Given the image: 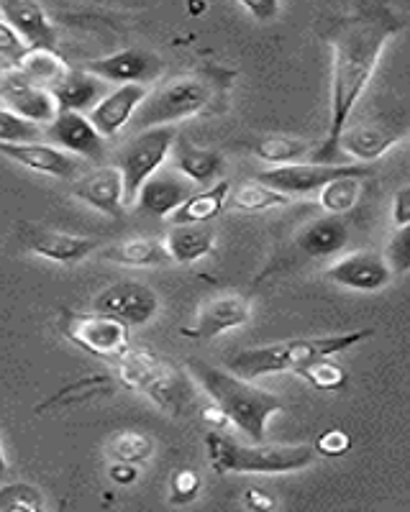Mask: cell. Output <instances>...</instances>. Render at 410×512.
Here are the masks:
<instances>
[{"instance_id":"12","label":"cell","mask_w":410,"mask_h":512,"mask_svg":"<svg viewBox=\"0 0 410 512\" xmlns=\"http://www.w3.org/2000/svg\"><path fill=\"white\" fill-rule=\"evenodd\" d=\"M47 139L72 157L88 159L93 164H103L106 159V139L98 134V128L85 113L57 111L47 126Z\"/></svg>"},{"instance_id":"8","label":"cell","mask_w":410,"mask_h":512,"mask_svg":"<svg viewBox=\"0 0 410 512\" xmlns=\"http://www.w3.org/2000/svg\"><path fill=\"white\" fill-rule=\"evenodd\" d=\"M344 175H359L367 177V167L362 164H280V167L264 169L259 172L257 182L272 187V190L282 192L287 198L293 195H311V192L321 190L326 182L336 180Z\"/></svg>"},{"instance_id":"43","label":"cell","mask_w":410,"mask_h":512,"mask_svg":"<svg viewBox=\"0 0 410 512\" xmlns=\"http://www.w3.org/2000/svg\"><path fill=\"white\" fill-rule=\"evenodd\" d=\"M111 479L116 484H121V487H129V484H134L136 479H139V469H136V464H126V461H113L111 466Z\"/></svg>"},{"instance_id":"34","label":"cell","mask_w":410,"mask_h":512,"mask_svg":"<svg viewBox=\"0 0 410 512\" xmlns=\"http://www.w3.org/2000/svg\"><path fill=\"white\" fill-rule=\"evenodd\" d=\"M44 497L34 484L11 482L0 484V512H41Z\"/></svg>"},{"instance_id":"36","label":"cell","mask_w":410,"mask_h":512,"mask_svg":"<svg viewBox=\"0 0 410 512\" xmlns=\"http://www.w3.org/2000/svg\"><path fill=\"white\" fill-rule=\"evenodd\" d=\"M200 474L193 469H177L170 479V502L172 505H190L200 495Z\"/></svg>"},{"instance_id":"28","label":"cell","mask_w":410,"mask_h":512,"mask_svg":"<svg viewBox=\"0 0 410 512\" xmlns=\"http://www.w3.org/2000/svg\"><path fill=\"white\" fill-rule=\"evenodd\" d=\"M106 259L126 264V267H162V264H172L167 251H164L162 239H154V236H136V239L111 246L106 251Z\"/></svg>"},{"instance_id":"40","label":"cell","mask_w":410,"mask_h":512,"mask_svg":"<svg viewBox=\"0 0 410 512\" xmlns=\"http://www.w3.org/2000/svg\"><path fill=\"white\" fill-rule=\"evenodd\" d=\"M277 500L270 495V492H264V489L257 487H249L244 492V507L246 510H254V512H270L275 510Z\"/></svg>"},{"instance_id":"38","label":"cell","mask_w":410,"mask_h":512,"mask_svg":"<svg viewBox=\"0 0 410 512\" xmlns=\"http://www.w3.org/2000/svg\"><path fill=\"white\" fill-rule=\"evenodd\" d=\"M349 448H352V438H349V433L334 428V431H326L321 438H318L313 451L321 456H328V459H339V456H344Z\"/></svg>"},{"instance_id":"22","label":"cell","mask_w":410,"mask_h":512,"mask_svg":"<svg viewBox=\"0 0 410 512\" xmlns=\"http://www.w3.org/2000/svg\"><path fill=\"white\" fill-rule=\"evenodd\" d=\"M164 251L175 264H193L208 256L216 246V231L208 223H172L164 233Z\"/></svg>"},{"instance_id":"14","label":"cell","mask_w":410,"mask_h":512,"mask_svg":"<svg viewBox=\"0 0 410 512\" xmlns=\"http://www.w3.org/2000/svg\"><path fill=\"white\" fill-rule=\"evenodd\" d=\"M408 128L400 123H364V126H346L339 136V152L352 162H375L387 149H393L400 139H405Z\"/></svg>"},{"instance_id":"23","label":"cell","mask_w":410,"mask_h":512,"mask_svg":"<svg viewBox=\"0 0 410 512\" xmlns=\"http://www.w3.org/2000/svg\"><path fill=\"white\" fill-rule=\"evenodd\" d=\"M52 98L57 103V111H77L85 113L106 95V82L95 77L88 70H72L54 85Z\"/></svg>"},{"instance_id":"6","label":"cell","mask_w":410,"mask_h":512,"mask_svg":"<svg viewBox=\"0 0 410 512\" xmlns=\"http://www.w3.org/2000/svg\"><path fill=\"white\" fill-rule=\"evenodd\" d=\"M59 331L62 336L95 359L111 361L131 346V328L121 320L103 313H80V310H59Z\"/></svg>"},{"instance_id":"18","label":"cell","mask_w":410,"mask_h":512,"mask_svg":"<svg viewBox=\"0 0 410 512\" xmlns=\"http://www.w3.org/2000/svg\"><path fill=\"white\" fill-rule=\"evenodd\" d=\"M249 318H252V305H249L246 297L241 295L213 297V300H208V303L200 308L193 331H185V336L211 341V338L223 336V333L234 331V328L246 326Z\"/></svg>"},{"instance_id":"20","label":"cell","mask_w":410,"mask_h":512,"mask_svg":"<svg viewBox=\"0 0 410 512\" xmlns=\"http://www.w3.org/2000/svg\"><path fill=\"white\" fill-rule=\"evenodd\" d=\"M0 154L8 157L11 162L21 164V167L39 172V175L57 177V180H72L77 175V157L67 154L59 146L39 144V141H29V144H0Z\"/></svg>"},{"instance_id":"32","label":"cell","mask_w":410,"mask_h":512,"mask_svg":"<svg viewBox=\"0 0 410 512\" xmlns=\"http://www.w3.org/2000/svg\"><path fill=\"white\" fill-rule=\"evenodd\" d=\"M106 451L113 461H126V464H147L154 456V441L149 433L141 431H121L111 436L106 443Z\"/></svg>"},{"instance_id":"45","label":"cell","mask_w":410,"mask_h":512,"mask_svg":"<svg viewBox=\"0 0 410 512\" xmlns=\"http://www.w3.org/2000/svg\"><path fill=\"white\" fill-rule=\"evenodd\" d=\"M6 472H8V461H6V454H3V446H0V482H3Z\"/></svg>"},{"instance_id":"16","label":"cell","mask_w":410,"mask_h":512,"mask_svg":"<svg viewBox=\"0 0 410 512\" xmlns=\"http://www.w3.org/2000/svg\"><path fill=\"white\" fill-rule=\"evenodd\" d=\"M149 90L139 82H126V85H118L113 93L103 95L98 103L90 108L88 118L95 128H98V134L103 139H113L116 134H121L126 123L134 118L136 108L141 105V100L147 98Z\"/></svg>"},{"instance_id":"15","label":"cell","mask_w":410,"mask_h":512,"mask_svg":"<svg viewBox=\"0 0 410 512\" xmlns=\"http://www.w3.org/2000/svg\"><path fill=\"white\" fill-rule=\"evenodd\" d=\"M72 195L90 208L100 210L103 216L121 218L126 205H123V180L118 167L111 164H98L95 169L85 172L72 182Z\"/></svg>"},{"instance_id":"31","label":"cell","mask_w":410,"mask_h":512,"mask_svg":"<svg viewBox=\"0 0 410 512\" xmlns=\"http://www.w3.org/2000/svg\"><path fill=\"white\" fill-rule=\"evenodd\" d=\"M359 195H362V177L359 175H344L336 180L326 182L321 187V208L328 216H344L357 205Z\"/></svg>"},{"instance_id":"33","label":"cell","mask_w":410,"mask_h":512,"mask_svg":"<svg viewBox=\"0 0 410 512\" xmlns=\"http://www.w3.org/2000/svg\"><path fill=\"white\" fill-rule=\"evenodd\" d=\"M295 374H300V377L308 384H313L316 390L326 392L341 390V387H346V382H349V374L344 372L341 364H336L334 356H321V359L308 361V364H303Z\"/></svg>"},{"instance_id":"11","label":"cell","mask_w":410,"mask_h":512,"mask_svg":"<svg viewBox=\"0 0 410 512\" xmlns=\"http://www.w3.org/2000/svg\"><path fill=\"white\" fill-rule=\"evenodd\" d=\"M0 105L34 123H49L57 116V103L52 93L31 82L16 67L0 70Z\"/></svg>"},{"instance_id":"30","label":"cell","mask_w":410,"mask_h":512,"mask_svg":"<svg viewBox=\"0 0 410 512\" xmlns=\"http://www.w3.org/2000/svg\"><path fill=\"white\" fill-rule=\"evenodd\" d=\"M285 205H290V198L282 192L272 190L262 182H246L239 190L229 192L226 208L241 210V213H267V210L285 208Z\"/></svg>"},{"instance_id":"9","label":"cell","mask_w":410,"mask_h":512,"mask_svg":"<svg viewBox=\"0 0 410 512\" xmlns=\"http://www.w3.org/2000/svg\"><path fill=\"white\" fill-rule=\"evenodd\" d=\"M95 313L111 315L129 328L147 326L149 320L159 313V295L139 280H118L100 290L93 300Z\"/></svg>"},{"instance_id":"7","label":"cell","mask_w":410,"mask_h":512,"mask_svg":"<svg viewBox=\"0 0 410 512\" xmlns=\"http://www.w3.org/2000/svg\"><path fill=\"white\" fill-rule=\"evenodd\" d=\"M177 139L175 126L141 128V134L126 144L118 159V172L123 180V205H134L141 185L167 162Z\"/></svg>"},{"instance_id":"1","label":"cell","mask_w":410,"mask_h":512,"mask_svg":"<svg viewBox=\"0 0 410 512\" xmlns=\"http://www.w3.org/2000/svg\"><path fill=\"white\" fill-rule=\"evenodd\" d=\"M403 29L398 13L387 6H369L334 21L326 31L331 47V116L326 139L316 144L311 159L316 164H339V136L357 108L359 98L375 75L387 41Z\"/></svg>"},{"instance_id":"17","label":"cell","mask_w":410,"mask_h":512,"mask_svg":"<svg viewBox=\"0 0 410 512\" xmlns=\"http://www.w3.org/2000/svg\"><path fill=\"white\" fill-rule=\"evenodd\" d=\"M0 18L21 36L26 47L57 49V29L39 0H0Z\"/></svg>"},{"instance_id":"3","label":"cell","mask_w":410,"mask_h":512,"mask_svg":"<svg viewBox=\"0 0 410 512\" xmlns=\"http://www.w3.org/2000/svg\"><path fill=\"white\" fill-rule=\"evenodd\" d=\"M108 364L123 387L149 397L157 408L167 410L170 415H188V410H193L198 402V392L188 374L175 367L172 361L154 354L152 349L129 346Z\"/></svg>"},{"instance_id":"25","label":"cell","mask_w":410,"mask_h":512,"mask_svg":"<svg viewBox=\"0 0 410 512\" xmlns=\"http://www.w3.org/2000/svg\"><path fill=\"white\" fill-rule=\"evenodd\" d=\"M172 164L185 180L198 182V185H208L216 180L223 172V157L213 149H200V146L188 144V141H177L170 149Z\"/></svg>"},{"instance_id":"39","label":"cell","mask_w":410,"mask_h":512,"mask_svg":"<svg viewBox=\"0 0 410 512\" xmlns=\"http://www.w3.org/2000/svg\"><path fill=\"white\" fill-rule=\"evenodd\" d=\"M26 49H29V47H26L24 41H21V36H18L16 31H13L11 26H8L6 21L0 18V57L16 67L18 59L24 57Z\"/></svg>"},{"instance_id":"42","label":"cell","mask_w":410,"mask_h":512,"mask_svg":"<svg viewBox=\"0 0 410 512\" xmlns=\"http://www.w3.org/2000/svg\"><path fill=\"white\" fill-rule=\"evenodd\" d=\"M393 223L395 226H410V187H400L393 198Z\"/></svg>"},{"instance_id":"41","label":"cell","mask_w":410,"mask_h":512,"mask_svg":"<svg viewBox=\"0 0 410 512\" xmlns=\"http://www.w3.org/2000/svg\"><path fill=\"white\" fill-rule=\"evenodd\" d=\"M257 21H272L280 13V0H239Z\"/></svg>"},{"instance_id":"37","label":"cell","mask_w":410,"mask_h":512,"mask_svg":"<svg viewBox=\"0 0 410 512\" xmlns=\"http://www.w3.org/2000/svg\"><path fill=\"white\" fill-rule=\"evenodd\" d=\"M387 264H390V269H395V272L405 274L410 269V226H400L398 231H395L393 241H390V246H387Z\"/></svg>"},{"instance_id":"35","label":"cell","mask_w":410,"mask_h":512,"mask_svg":"<svg viewBox=\"0 0 410 512\" xmlns=\"http://www.w3.org/2000/svg\"><path fill=\"white\" fill-rule=\"evenodd\" d=\"M41 139L39 123L26 121L0 105V144H29Z\"/></svg>"},{"instance_id":"4","label":"cell","mask_w":410,"mask_h":512,"mask_svg":"<svg viewBox=\"0 0 410 512\" xmlns=\"http://www.w3.org/2000/svg\"><path fill=\"white\" fill-rule=\"evenodd\" d=\"M208 464L218 474H290L311 466L316 451L308 443H239L229 433L208 428L203 438Z\"/></svg>"},{"instance_id":"5","label":"cell","mask_w":410,"mask_h":512,"mask_svg":"<svg viewBox=\"0 0 410 512\" xmlns=\"http://www.w3.org/2000/svg\"><path fill=\"white\" fill-rule=\"evenodd\" d=\"M208 103H211L208 82L198 80V77H177V80L167 82L164 88L147 93L131 121L139 123V128L172 126L182 118L203 113Z\"/></svg>"},{"instance_id":"27","label":"cell","mask_w":410,"mask_h":512,"mask_svg":"<svg viewBox=\"0 0 410 512\" xmlns=\"http://www.w3.org/2000/svg\"><path fill=\"white\" fill-rule=\"evenodd\" d=\"M16 70L24 72L31 82L41 85V88L52 90L70 72V64L65 62V57L57 49L29 47L24 52V57L18 59Z\"/></svg>"},{"instance_id":"44","label":"cell","mask_w":410,"mask_h":512,"mask_svg":"<svg viewBox=\"0 0 410 512\" xmlns=\"http://www.w3.org/2000/svg\"><path fill=\"white\" fill-rule=\"evenodd\" d=\"M203 423L208 425V428H213V431H226L231 425V420L226 418V413L213 402V405L203 408Z\"/></svg>"},{"instance_id":"2","label":"cell","mask_w":410,"mask_h":512,"mask_svg":"<svg viewBox=\"0 0 410 512\" xmlns=\"http://www.w3.org/2000/svg\"><path fill=\"white\" fill-rule=\"evenodd\" d=\"M188 367L205 390V395L211 397L218 408L226 413V418L231 420L236 431H241L254 443L267 438L270 418L280 413V410H285V402L280 397L262 390V387H257L249 379L236 377L229 369L213 367L208 361L190 359Z\"/></svg>"},{"instance_id":"29","label":"cell","mask_w":410,"mask_h":512,"mask_svg":"<svg viewBox=\"0 0 410 512\" xmlns=\"http://www.w3.org/2000/svg\"><path fill=\"white\" fill-rule=\"evenodd\" d=\"M316 149V141H308V139H295V136H282V134H272V136H264L254 144V154H257L262 162L267 164H293L300 162L303 157Z\"/></svg>"},{"instance_id":"26","label":"cell","mask_w":410,"mask_h":512,"mask_svg":"<svg viewBox=\"0 0 410 512\" xmlns=\"http://www.w3.org/2000/svg\"><path fill=\"white\" fill-rule=\"evenodd\" d=\"M231 182L218 180L211 187L200 192H190L188 198L182 200L180 208L172 213V223H211L218 218L229 203Z\"/></svg>"},{"instance_id":"13","label":"cell","mask_w":410,"mask_h":512,"mask_svg":"<svg viewBox=\"0 0 410 512\" xmlns=\"http://www.w3.org/2000/svg\"><path fill=\"white\" fill-rule=\"evenodd\" d=\"M331 282L357 292H380L382 287L390 285L393 280V269L387 259L377 251L359 249L352 254L341 256L339 262L331 264L326 272Z\"/></svg>"},{"instance_id":"19","label":"cell","mask_w":410,"mask_h":512,"mask_svg":"<svg viewBox=\"0 0 410 512\" xmlns=\"http://www.w3.org/2000/svg\"><path fill=\"white\" fill-rule=\"evenodd\" d=\"M88 72L100 77L103 82H152L162 72V62L147 49H121L116 54H108L103 59L90 62Z\"/></svg>"},{"instance_id":"10","label":"cell","mask_w":410,"mask_h":512,"mask_svg":"<svg viewBox=\"0 0 410 512\" xmlns=\"http://www.w3.org/2000/svg\"><path fill=\"white\" fill-rule=\"evenodd\" d=\"M16 236L18 241L24 244L26 251L59 264L82 262V259H88V256L100 246L98 239L57 231V228L39 226V223H21Z\"/></svg>"},{"instance_id":"21","label":"cell","mask_w":410,"mask_h":512,"mask_svg":"<svg viewBox=\"0 0 410 512\" xmlns=\"http://www.w3.org/2000/svg\"><path fill=\"white\" fill-rule=\"evenodd\" d=\"M190 185L185 177H177L172 172H154L144 185H141L136 203L141 210H147L149 216L170 218L180 203L190 195Z\"/></svg>"},{"instance_id":"46","label":"cell","mask_w":410,"mask_h":512,"mask_svg":"<svg viewBox=\"0 0 410 512\" xmlns=\"http://www.w3.org/2000/svg\"><path fill=\"white\" fill-rule=\"evenodd\" d=\"M203 11H205L203 0H190V13H203Z\"/></svg>"},{"instance_id":"24","label":"cell","mask_w":410,"mask_h":512,"mask_svg":"<svg viewBox=\"0 0 410 512\" xmlns=\"http://www.w3.org/2000/svg\"><path fill=\"white\" fill-rule=\"evenodd\" d=\"M349 244V228L341 216H323L300 231L298 246L311 259H328Z\"/></svg>"}]
</instances>
